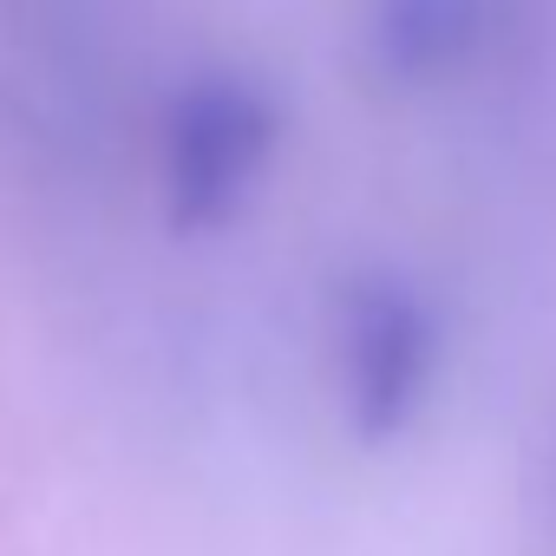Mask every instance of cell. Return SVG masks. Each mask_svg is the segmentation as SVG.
<instances>
[{
  "instance_id": "obj_3",
  "label": "cell",
  "mask_w": 556,
  "mask_h": 556,
  "mask_svg": "<svg viewBox=\"0 0 556 556\" xmlns=\"http://www.w3.org/2000/svg\"><path fill=\"white\" fill-rule=\"evenodd\" d=\"M517 0H367L361 8V60L387 92H445L478 73Z\"/></svg>"
},
{
  "instance_id": "obj_2",
  "label": "cell",
  "mask_w": 556,
  "mask_h": 556,
  "mask_svg": "<svg viewBox=\"0 0 556 556\" xmlns=\"http://www.w3.org/2000/svg\"><path fill=\"white\" fill-rule=\"evenodd\" d=\"M282 99L268 79L210 66L177 79L157 118V197L177 236H223L249 216L282 157Z\"/></svg>"
},
{
  "instance_id": "obj_1",
  "label": "cell",
  "mask_w": 556,
  "mask_h": 556,
  "mask_svg": "<svg viewBox=\"0 0 556 556\" xmlns=\"http://www.w3.org/2000/svg\"><path fill=\"white\" fill-rule=\"evenodd\" d=\"M445 380V315L393 262H367L328 302V387L341 426L380 452L426 426Z\"/></svg>"
}]
</instances>
